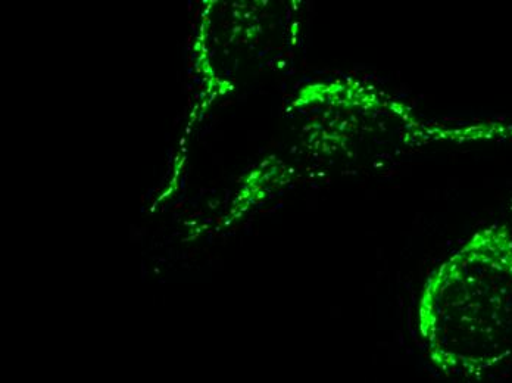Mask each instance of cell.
<instances>
[{
    "label": "cell",
    "mask_w": 512,
    "mask_h": 383,
    "mask_svg": "<svg viewBox=\"0 0 512 383\" xmlns=\"http://www.w3.org/2000/svg\"><path fill=\"white\" fill-rule=\"evenodd\" d=\"M415 325L443 375L480 376L512 357V227L487 224L429 273Z\"/></svg>",
    "instance_id": "obj_1"
}]
</instances>
